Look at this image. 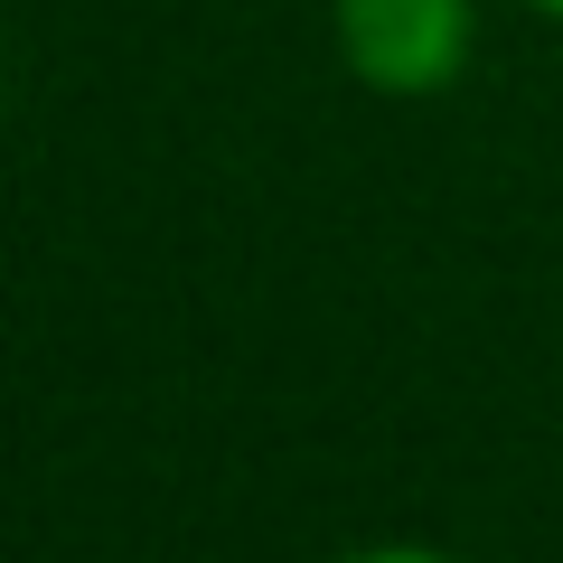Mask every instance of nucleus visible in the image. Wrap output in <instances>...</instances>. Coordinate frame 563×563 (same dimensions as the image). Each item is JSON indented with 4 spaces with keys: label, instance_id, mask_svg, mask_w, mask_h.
<instances>
[{
    "label": "nucleus",
    "instance_id": "nucleus-3",
    "mask_svg": "<svg viewBox=\"0 0 563 563\" xmlns=\"http://www.w3.org/2000/svg\"><path fill=\"white\" fill-rule=\"evenodd\" d=\"M526 10H544V20H554V29H563V0H526Z\"/></svg>",
    "mask_w": 563,
    "mask_h": 563
},
{
    "label": "nucleus",
    "instance_id": "nucleus-1",
    "mask_svg": "<svg viewBox=\"0 0 563 563\" xmlns=\"http://www.w3.org/2000/svg\"><path fill=\"white\" fill-rule=\"evenodd\" d=\"M470 47V0H339V57L366 95H451Z\"/></svg>",
    "mask_w": 563,
    "mask_h": 563
},
{
    "label": "nucleus",
    "instance_id": "nucleus-2",
    "mask_svg": "<svg viewBox=\"0 0 563 563\" xmlns=\"http://www.w3.org/2000/svg\"><path fill=\"white\" fill-rule=\"evenodd\" d=\"M347 563H451V554H432V544H376V554H347Z\"/></svg>",
    "mask_w": 563,
    "mask_h": 563
}]
</instances>
